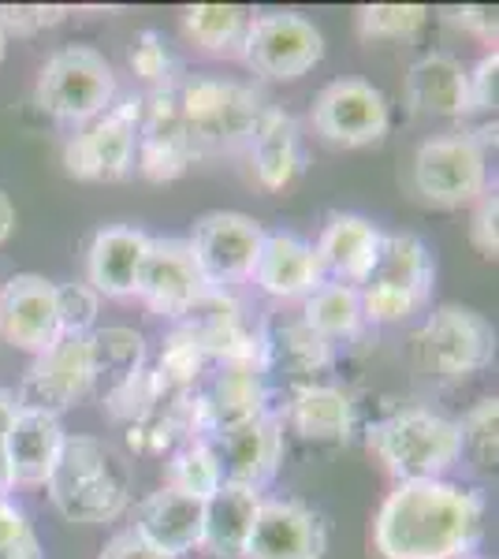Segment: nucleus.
<instances>
[{"instance_id":"1","label":"nucleus","mask_w":499,"mask_h":559,"mask_svg":"<svg viewBox=\"0 0 499 559\" xmlns=\"http://www.w3.org/2000/svg\"><path fill=\"white\" fill-rule=\"evenodd\" d=\"M485 537V496L470 485L403 481L373 519V545L384 559H466Z\"/></svg>"},{"instance_id":"2","label":"nucleus","mask_w":499,"mask_h":559,"mask_svg":"<svg viewBox=\"0 0 499 559\" xmlns=\"http://www.w3.org/2000/svg\"><path fill=\"white\" fill-rule=\"evenodd\" d=\"M49 503L68 522L79 526H105L127 515L134 492L131 463L120 448H112L102 437L75 432L63 440V452L57 471L45 481Z\"/></svg>"},{"instance_id":"3","label":"nucleus","mask_w":499,"mask_h":559,"mask_svg":"<svg viewBox=\"0 0 499 559\" xmlns=\"http://www.w3.org/2000/svg\"><path fill=\"white\" fill-rule=\"evenodd\" d=\"M171 94L194 160L242 153L265 112V97L258 90L221 75H179Z\"/></svg>"},{"instance_id":"4","label":"nucleus","mask_w":499,"mask_h":559,"mask_svg":"<svg viewBox=\"0 0 499 559\" xmlns=\"http://www.w3.org/2000/svg\"><path fill=\"white\" fill-rule=\"evenodd\" d=\"M369 448L395 477V485L437 481L462 459V432L455 418L425 407H403L369 429Z\"/></svg>"},{"instance_id":"5","label":"nucleus","mask_w":499,"mask_h":559,"mask_svg":"<svg viewBox=\"0 0 499 559\" xmlns=\"http://www.w3.org/2000/svg\"><path fill=\"white\" fill-rule=\"evenodd\" d=\"M432 284H437V265H432L429 247L411 231L384 236L373 273L358 287L361 318L377 324H399L414 318L429 306Z\"/></svg>"},{"instance_id":"6","label":"nucleus","mask_w":499,"mask_h":559,"mask_svg":"<svg viewBox=\"0 0 499 559\" xmlns=\"http://www.w3.org/2000/svg\"><path fill=\"white\" fill-rule=\"evenodd\" d=\"M411 187L425 205L459 210L488 191V128L425 139L414 153Z\"/></svg>"},{"instance_id":"7","label":"nucleus","mask_w":499,"mask_h":559,"mask_svg":"<svg viewBox=\"0 0 499 559\" xmlns=\"http://www.w3.org/2000/svg\"><path fill=\"white\" fill-rule=\"evenodd\" d=\"M34 102L52 120L83 128L116 102V68L94 45H63L41 64Z\"/></svg>"},{"instance_id":"8","label":"nucleus","mask_w":499,"mask_h":559,"mask_svg":"<svg viewBox=\"0 0 499 559\" xmlns=\"http://www.w3.org/2000/svg\"><path fill=\"white\" fill-rule=\"evenodd\" d=\"M414 358L437 381H466L492 366L496 329L485 313L470 310V306H437L414 332Z\"/></svg>"},{"instance_id":"9","label":"nucleus","mask_w":499,"mask_h":559,"mask_svg":"<svg viewBox=\"0 0 499 559\" xmlns=\"http://www.w3.org/2000/svg\"><path fill=\"white\" fill-rule=\"evenodd\" d=\"M142 97H123L63 142V173L83 183H120L134 168Z\"/></svg>"},{"instance_id":"10","label":"nucleus","mask_w":499,"mask_h":559,"mask_svg":"<svg viewBox=\"0 0 499 559\" xmlns=\"http://www.w3.org/2000/svg\"><path fill=\"white\" fill-rule=\"evenodd\" d=\"M242 60H247L253 75L295 83L324 60V34L317 31L313 20L298 12L253 15L247 45H242Z\"/></svg>"},{"instance_id":"11","label":"nucleus","mask_w":499,"mask_h":559,"mask_svg":"<svg viewBox=\"0 0 499 559\" xmlns=\"http://www.w3.org/2000/svg\"><path fill=\"white\" fill-rule=\"evenodd\" d=\"M269 411L261 362H221L190 392V437H216Z\"/></svg>"},{"instance_id":"12","label":"nucleus","mask_w":499,"mask_h":559,"mask_svg":"<svg viewBox=\"0 0 499 559\" xmlns=\"http://www.w3.org/2000/svg\"><path fill=\"white\" fill-rule=\"evenodd\" d=\"M310 123L329 146H377L392 128V105H388L384 90H377L366 79H335L317 94Z\"/></svg>"},{"instance_id":"13","label":"nucleus","mask_w":499,"mask_h":559,"mask_svg":"<svg viewBox=\"0 0 499 559\" xmlns=\"http://www.w3.org/2000/svg\"><path fill=\"white\" fill-rule=\"evenodd\" d=\"M94 388L97 373L94 355H90V336H60L49 350L34 355L20 392H15V407L60 418L63 411L83 403Z\"/></svg>"},{"instance_id":"14","label":"nucleus","mask_w":499,"mask_h":559,"mask_svg":"<svg viewBox=\"0 0 499 559\" xmlns=\"http://www.w3.org/2000/svg\"><path fill=\"white\" fill-rule=\"evenodd\" d=\"M261 239H265V228H261L253 216L213 210V213L198 216L187 242H190V254H194L198 269H202L205 284L224 292L228 284L250 280Z\"/></svg>"},{"instance_id":"15","label":"nucleus","mask_w":499,"mask_h":559,"mask_svg":"<svg viewBox=\"0 0 499 559\" xmlns=\"http://www.w3.org/2000/svg\"><path fill=\"white\" fill-rule=\"evenodd\" d=\"M324 552H329V526L321 511L295 496L261 500L242 559H324Z\"/></svg>"},{"instance_id":"16","label":"nucleus","mask_w":499,"mask_h":559,"mask_svg":"<svg viewBox=\"0 0 499 559\" xmlns=\"http://www.w3.org/2000/svg\"><path fill=\"white\" fill-rule=\"evenodd\" d=\"M205 292L209 284L187 239H150L134 299H142L161 318L183 321Z\"/></svg>"},{"instance_id":"17","label":"nucleus","mask_w":499,"mask_h":559,"mask_svg":"<svg viewBox=\"0 0 499 559\" xmlns=\"http://www.w3.org/2000/svg\"><path fill=\"white\" fill-rule=\"evenodd\" d=\"M202 440H209L216 463H221V477L228 485H247V489L261 492L284 463V426H280L276 411H265L261 418Z\"/></svg>"},{"instance_id":"18","label":"nucleus","mask_w":499,"mask_h":559,"mask_svg":"<svg viewBox=\"0 0 499 559\" xmlns=\"http://www.w3.org/2000/svg\"><path fill=\"white\" fill-rule=\"evenodd\" d=\"M0 340L26 355H41L60 340L57 284L38 273H20L0 287Z\"/></svg>"},{"instance_id":"19","label":"nucleus","mask_w":499,"mask_h":559,"mask_svg":"<svg viewBox=\"0 0 499 559\" xmlns=\"http://www.w3.org/2000/svg\"><path fill=\"white\" fill-rule=\"evenodd\" d=\"M134 165L150 183H171V179L187 176L194 165V150H190L187 128L179 120L176 94L168 90H153L142 97L139 112V150H134Z\"/></svg>"},{"instance_id":"20","label":"nucleus","mask_w":499,"mask_h":559,"mask_svg":"<svg viewBox=\"0 0 499 559\" xmlns=\"http://www.w3.org/2000/svg\"><path fill=\"white\" fill-rule=\"evenodd\" d=\"M380 242H384V231L373 221H366L358 213H329L313 250L324 280L361 287L380 258Z\"/></svg>"},{"instance_id":"21","label":"nucleus","mask_w":499,"mask_h":559,"mask_svg":"<svg viewBox=\"0 0 499 559\" xmlns=\"http://www.w3.org/2000/svg\"><path fill=\"white\" fill-rule=\"evenodd\" d=\"M247 165L258 187L265 191H284L298 176L306 173V146H302V128L292 112L265 105L258 128H253L247 142Z\"/></svg>"},{"instance_id":"22","label":"nucleus","mask_w":499,"mask_h":559,"mask_svg":"<svg viewBox=\"0 0 499 559\" xmlns=\"http://www.w3.org/2000/svg\"><path fill=\"white\" fill-rule=\"evenodd\" d=\"M250 280L272 299H306L313 287L324 284V273L313 242L295 231H265Z\"/></svg>"},{"instance_id":"23","label":"nucleus","mask_w":499,"mask_h":559,"mask_svg":"<svg viewBox=\"0 0 499 559\" xmlns=\"http://www.w3.org/2000/svg\"><path fill=\"white\" fill-rule=\"evenodd\" d=\"M202 522H205V503L194 496L171 492L161 485L157 492H150L146 500L134 508V534L157 552L171 559L202 548Z\"/></svg>"},{"instance_id":"24","label":"nucleus","mask_w":499,"mask_h":559,"mask_svg":"<svg viewBox=\"0 0 499 559\" xmlns=\"http://www.w3.org/2000/svg\"><path fill=\"white\" fill-rule=\"evenodd\" d=\"M150 236L142 228H116L94 231L86 247V287H94L105 299H134V287H139L142 258H146Z\"/></svg>"},{"instance_id":"25","label":"nucleus","mask_w":499,"mask_h":559,"mask_svg":"<svg viewBox=\"0 0 499 559\" xmlns=\"http://www.w3.org/2000/svg\"><path fill=\"white\" fill-rule=\"evenodd\" d=\"M280 426L298 432L310 444H347L358 426V407L343 388L335 384H302L287 395Z\"/></svg>"},{"instance_id":"26","label":"nucleus","mask_w":499,"mask_h":559,"mask_svg":"<svg viewBox=\"0 0 499 559\" xmlns=\"http://www.w3.org/2000/svg\"><path fill=\"white\" fill-rule=\"evenodd\" d=\"M63 432L60 418L38 411H15L12 426L4 432V455L12 485H45L49 474L57 471L63 452Z\"/></svg>"},{"instance_id":"27","label":"nucleus","mask_w":499,"mask_h":559,"mask_svg":"<svg viewBox=\"0 0 499 559\" xmlns=\"http://www.w3.org/2000/svg\"><path fill=\"white\" fill-rule=\"evenodd\" d=\"M406 105L421 116H443V120H462L470 116V90L466 68L451 52H425L406 71Z\"/></svg>"},{"instance_id":"28","label":"nucleus","mask_w":499,"mask_h":559,"mask_svg":"<svg viewBox=\"0 0 499 559\" xmlns=\"http://www.w3.org/2000/svg\"><path fill=\"white\" fill-rule=\"evenodd\" d=\"M258 489H247V485H228L205 500V522H202V548L213 559H242L247 556V540L253 530V519H258L261 508Z\"/></svg>"},{"instance_id":"29","label":"nucleus","mask_w":499,"mask_h":559,"mask_svg":"<svg viewBox=\"0 0 499 559\" xmlns=\"http://www.w3.org/2000/svg\"><path fill=\"white\" fill-rule=\"evenodd\" d=\"M261 369L269 373H284L295 388L321 384L317 377L332 369V344L321 340L302 321L276 324L272 332L261 336Z\"/></svg>"},{"instance_id":"30","label":"nucleus","mask_w":499,"mask_h":559,"mask_svg":"<svg viewBox=\"0 0 499 559\" xmlns=\"http://www.w3.org/2000/svg\"><path fill=\"white\" fill-rule=\"evenodd\" d=\"M250 20L239 4H190L183 8V34L213 57H242Z\"/></svg>"},{"instance_id":"31","label":"nucleus","mask_w":499,"mask_h":559,"mask_svg":"<svg viewBox=\"0 0 499 559\" xmlns=\"http://www.w3.org/2000/svg\"><path fill=\"white\" fill-rule=\"evenodd\" d=\"M306 329H313L321 340H351L358 336L361 329V299H358V287L351 284H335V280H324L321 287H313L310 295L302 299V318Z\"/></svg>"},{"instance_id":"32","label":"nucleus","mask_w":499,"mask_h":559,"mask_svg":"<svg viewBox=\"0 0 499 559\" xmlns=\"http://www.w3.org/2000/svg\"><path fill=\"white\" fill-rule=\"evenodd\" d=\"M90 355H94L97 381H108V388H112L146 366V340H142V332L120 329V324L94 329L90 332Z\"/></svg>"},{"instance_id":"33","label":"nucleus","mask_w":499,"mask_h":559,"mask_svg":"<svg viewBox=\"0 0 499 559\" xmlns=\"http://www.w3.org/2000/svg\"><path fill=\"white\" fill-rule=\"evenodd\" d=\"M209 369H213L209 350L198 344L194 332L179 324V329L165 340V347H161V358H157V366H153V373L161 377V384H165L168 392L190 395L205 381Z\"/></svg>"},{"instance_id":"34","label":"nucleus","mask_w":499,"mask_h":559,"mask_svg":"<svg viewBox=\"0 0 499 559\" xmlns=\"http://www.w3.org/2000/svg\"><path fill=\"white\" fill-rule=\"evenodd\" d=\"M224 485L221 477V463H216L213 448L202 437H190L176 455L168 459V471H165V489L171 492H183L194 496V500H209L216 489Z\"/></svg>"},{"instance_id":"35","label":"nucleus","mask_w":499,"mask_h":559,"mask_svg":"<svg viewBox=\"0 0 499 559\" xmlns=\"http://www.w3.org/2000/svg\"><path fill=\"white\" fill-rule=\"evenodd\" d=\"M462 432V455H470V463L485 474H496L499 463V400L485 395L466 411V418L459 421Z\"/></svg>"},{"instance_id":"36","label":"nucleus","mask_w":499,"mask_h":559,"mask_svg":"<svg viewBox=\"0 0 499 559\" xmlns=\"http://www.w3.org/2000/svg\"><path fill=\"white\" fill-rule=\"evenodd\" d=\"M429 23L425 4H366L358 8V34L366 41H403Z\"/></svg>"},{"instance_id":"37","label":"nucleus","mask_w":499,"mask_h":559,"mask_svg":"<svg viewBox=\"0 0 499 559\" xmlns=\"http://www.w3.org/2000/svg\"><path fill=\"white\" fill-rule=\"evenodd\" d=\"M127 60H131V71L142 83H150L157 90H168L179 83V60H176V52H171V45L165 41V34L142 31L139 38L131 41Z\"/></svg>"},{"instance_id":"38","label":"nucleus","mask_w":499,"mask_h":559,"mask_svg":"<svg viewBox=\"0 0 499 559\" xmlns=\"http://www.w3.org/2000/svg\"><path fill=\"white\" fill-rule=\"evenodd\" d=\"M102 310V295L86 284H57V321L60 336H90Z\"/></svg>"},{"instance_id":"39","label":"nucleus","mask_w":499,"mask_h":559,"mask_svg":"<svg viewBox=\"0 0 499 559\" xmlns=\"http://www.w3.org/2000/svg\"><path fill=\"white\" fill-rule=\"evenodd\" d=\"M0 559H41V540L31 519L8 496H0Z\"/></svg>"},{"instance_id":"40","label":"nucleus","mask_w":499,"mask_h":559,"mask_svg":"<svg viewBox=\"0 0 499 559\" xmlns=\"http://www.w3.org/2000/svg\"><path fill=\"white\" fill-rule=\"evenodd\" d=\"M63 15L68 8L60 4H0V31L15 34V38H34V34L63 23Z\"/></svg>"},{"instance_id":"41","label":"nucleus","mask_w":499,"mask_h":559,"mask_svg":"<svg viewBox=\"0 0 499 559\" xmlns=\"http://www.w3.org/2000/svg\"><path fill=\"white\" fill-rule=\"evenodd\" d=\"M470 242H474L477 254L488 258V261L499 254V194H496V187L474 202V216H470Z\"/></svg>"},{"instance_id":"42","label":"nucleus","mask_w":499,"mask_h":559,"mask_svg":"<svg viewBox=\"0 0 499 559\" xmlns=\"http://www.w3.org/2000/svg\"><path fill=\"white\" fill-rule=\"evenodd\" d=\"M466 90H470V112H496L499 102V52L488 49L477 60L474 71H466Z\"/></svg>"},{"instance_id":"43","label":"nucleus","mask_w":499,"mask_h":559,"mask_svg":"<svg viewBox=\"0 0 499 559\" xmlns=\"http://www.w3.org/2000/svg\"><path fill=\"white\" fill-rule=\"evenodd\" d=\"M443 15H448L451 26H459V31L474 34V38L488 41L496 49V34H499L496 8H488V4H462V8H448Z\"/></svg>"},{"instance_id":"44","label":"nucleus","mask_w":499,"mask_h":559,"mask_svg":"<svg viewBox=\"0 0 499 559\" xmlns=\"http://www.w3.org/2000/svg\"><path fill=\"white\" fill-rule=\"evenodd\" d=\"M97 559H171V556L157 552L153 545H146V540L134 534V530H123V534H116L112 540H108Z\"/></svg>"},{"instance_id":"45","label":"nucleus","mask_w":499,"mask_h":559,"mask_svg":"<svg viewBox=\"0 0 499 559\" xmlns=\"http://www.w3.org/2000/svg\"><path fill=\"white\" fill-rule=\"evenodd\" d=\"M12 231H15V205H12V198L0 191V247L12 239Z\"/></svg>"},{"instance_id":"46","label":"nucleus","mask_w":499,"mask_h":559,"mask_svg":"<svg viewBox=\"0 0 499 559\" xmlns=\"http://www.w3.org/2000/svg\"><path fill=\"white\" fill-rule=\"evenodd\" d=\"M15 392H4V388H0V437H4L8 432V426H12V418H15Z\"/></svg>"},{"instance_id":"47","label":"nucleus","mask_w":499,"mask_h":559,"mask_svg":"<svg viewBox=\"0 0 499 559\" xmlns=\"http://www.w3.org/2000/svg\"><path fill=\"white\" fill-rule=\"evenodd\" d=\"M15 485H12V471H8V455H4V437H0V496H8Z\"/></svg>"},{"instance_id":"48","label":"nucleus","mask_w":499,"mask_h":559,"mask_svg":"<svg viewBox=\"0 0 499 559\" xmlns=\"http://www.w3.org/2000/svg\"><path fill=\"white\" fill-rule=\"evenodd\" d=\"M4 52H8V34L0 31V60H4Z\"/></svg>"},{"instance_id":"49","label":"nucleus","mask_w":499,"mask_h":559,"mask_svg":"<svg viewBox=\"0 0 499 559\" xmlns=\"http://www.w3.org/2000/svg\"><path fill=\"white\" fill-rule=\"evenodd\" d=\"M466 559H492V556H466Z\"/></svg>"}]
</instances>
